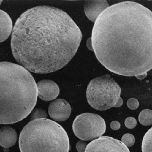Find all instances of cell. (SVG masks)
I'll return each mask as SVG.
<instances>
[{
	"label": "cell",
	"mask_w": 152,
	"mask_h": 152,
	"mask_svg": "<svg viewBox=\"0 0 152 152\" xmlns=\"http://www.w3.org/2000/svg\"><path fill=\"white\" fill-rule=\"evenodd\" d=\"M93 50L107 69L137 76L152 69V12L134 2L109 6L94 23Z\"/></svg>",
	"instance_id": "obj_1"
},
{
	"label": "cell",
	"mask_w": 152,
	"mask_h": 152,
	"mask_svg": "<svg viewBox=\"0 0 152 152\" xmlns=\"http://www.w3.org/2000/svg\"><path fill=\"white\" fill-rule=\"evenodd\" d=\"M82 38L79 28L66 12L39 6L17 19L11 47L21 66L33 73L48 74L62 69L71 61Z\"/></svg>",
	"instance_id": "obj_2"
},
{
	"label": "cell",
	"mask_w": 152,
	"mask_h": 152,
	"mask_svg": "<svg viewBox=\"0 0 152 152\" xmlns=\"http://www.w3.org/2000/svg\"><path fill=\"white\" fill-rule=\"evenodd\" d=\"M0 123L12 124L28 117L38 97L37 83L29 71L12 62L0 64Z\"/></svg>",
	"instance_id": "obj_3"
},
{
	"label": "cell",
	"mask_w": 152,
	"mask_h": 152,
	"mask_svg": "<svg viewBox=\"0 0 152 152\" xmlns=\"http://www.w3.org/2000/svg\"><path fill=\"white\" fill-rule=\"evenodd\" d=\"M21 152H69V138L62 126L47 119L31 121L19 139Z\"/></svg>",
	"instance_id": "obj_4"
},
{
	"label": "cell",
	"mask_w": 152,
	"mask_h": 152,
	"mask_svg": "<svg viewBox=\"0 0 152 152\" xmlns=\"http://www.w3.org/2000/svg\"><path fill=\"white\" fill-rule=\"evenodd\" d=\"M121 88L108 74L94 78L86 90L88 104L99 111H105L116 105L120 98Z\"/></svg>",
	"instance_id": "obj_5"
},
{
	"label": "cell",
	"mask_w": 152,
	"mask_h": 152,
	"mask_svg": "<svg viewBox=\"0 0 152 152\" xmlns=\"http://www.w3.org/2000/svg\"><path fill=\"white\" fill-rule=\"evenodd\" d=\"M73 130L78 138L88 141L102 137L105 133L106 125L104 119L99 115L85 113L75 118Z\"/></svg>",
	"instance_id": "obj_6"
},
{
	"label": "cell",
	"mask_w": 152,
	"mask_h": 152,
	"mask_svg": "<svg viewBox=\"0 0 152 152\" xmlns=\"http://www.w3.org/2000/svg\"><path fill=\"white\" fill-rule=\"evenodd\" d=\"M85 152H130L122 142L107 136H103L88 143Z\"/></svg>",
	"instance_id": "obj_7"
},
{
	"label": "cell",
	"mask_w": 152,
	"mask_h": 152,
	"mask_svg": "<svg viewBox=\"0 0 152 152\" xmlns=\"http://www.w3.org/2000/svg\"><path fill=\"white\" fill-rule=\"evenodd\" d=\"M72 108L69 103L64 99H56L49 104L48 113L55 121L63 122L69 117Z\"/></svg>",
	"instance_id": "obj_8"
},
{
	"label": "cell",
	"mask_w": 152,
	"mask_h": 152,
	"mask_svg": "<svg viewBox=\"0 0 152 152\" xmlns=\"http://www.w3.org/2000/svg\"><path fill=\"white\" fill-rule=\"evenodd\" d=\"M38 96L42 100L48 102L58 96L59 88L56 83L50 80H42L37 83Z\"/></svg>",
	"instance_id": "obj_9"
},
{
	"label": "cell",
	"mask_w": 152,
	"mask_h": 152,
	"mask_svg": "<svg viewBox=\"0 0 152 152\" xmlns=\"http://www.w3.org/2000/svg\"><path fill=\"white\" fill-rule=\"evenodd\" d=\"M109 7V4L105 0L86 1L84 12L88 19L95 23L99 16Z\"/></svg>",
	"instance_id": "obj_10"
},
{
	"label": "cell",
	"mask_w": 152,
	"mask_h": 152,
	"mask_svg": "<svg viewBox=\"0 0 152 152\" xmlns=\"http://www.w3.org/2000/svg\"><path fill=\"white\" fill-rule=\"evenodd\" d=\"M18 140V134L15 130L9 126L2 127L0 130V145L9 148L15 144Z\"/></svg>",
	"instance_id": "obj_11"
},
{
	"label": "cell",
	"mask_w": 152,
	"mask_h": 152,
	"mask_svg": "<svg viewBox=\"0 0 152 152\" xmlns=\"http://www.w3.org/2000/svg\"><path fill=\"white\" fill-rule=\"evenodd\" d=\"M1 42L5 41L13 31L12 20L9 15L4 11L1 10Z\"/></svg>",
	"instance_id": "obj_12"
},
{
	"label": "cell",
	"mask_w": 152,
	"mask_h": 152,
	"mask_svg": "<svg viewBox=\"0 0 152 152\" xmlns=\"http://www.w3.org/2000/svg\"><path fill=\"white\" fill-rule=\"evenodd\" d=\"M142 152H152V127L143 137L142 145Z\"/></svg>",
	"instance_id": "obj_13"
},
{
	"label": "cell",
	"mask_w": 152,
	"mask_h": 152,
	"mask_svg": "<svg viewBox=\"0 0 152 152\" xmlns=\"http://www.w3.org/2000/svg\"><path fill=\"white\" fill-rule=\"evenodd\" d=\"M139 122L144 126L152 125V111L150 109H145L140 113L138 117Z\"/></svg>",
	"instance_id": "obj_14"
},
{
	"label": "cell",
	"mask_w": 152,
	"mask_h": 152,
	"mask_svg": "<svg viewBox=\"0 0 152 152\" xmlns=\"http://www.w3.org/2000/svg\"><path fill=\"white\" fill-rule=\"evenodd\" d=\"M47 117L48 115L45 110L42 109L36 108L31 112L30 120L31 121H33L35 120L47 119Z\"/></svg>",
	"instance_id": "obj_15"
},
{
	"label": "cell",
	"mask_w": 152,
	"mask_h": 152,
	"mask_svg": "<svg viewBox=\"0 0 152 152\" xmlns=\"http://www.w3.org/2000/svg\"><path fill=\"white\" fill-rule=\"evenodd\" d=\"M121 141L127 147H132L134 145L135 142V137L133 135L130 133H126L123 135Z\"/></svg>",
	"instance_id": "obj_16"
},
{
	"label": "cell",
	"mask_w": 152,
	"mask_h": 152,
	"mask_svg": "<svg viewBox=\"0 0 152 152\" xmlns=\"http://www.w3.org/2000/svg\"><path fill=\"white\" fill-rule=\"evenodd\" d=\"M137 125V121L134 118L129 117L127 118L125 120V125L129 129L135 128Z\"/></svg>",
	"instance_id": "obj_17"
},
{
	"label": "cell",
	"mask_w": 152,
	"mask_h": 152,
	"mask_svg": "<svg viewBox=\"0 0 152 152\" xmlns=\"http://www.w3.org/2000/svg\"><path fill=\"white\" fill-rule=\"evenodd\" d=\"M127 105L129 109L134 110L139 107V102L137 99L135 98H130L127 101Z\"/></svg>",
	"instance_id": "obj_18"
},
{
	"label": "cell",
	"mask_w": 152,
	"mask_h": 152,
	"mask_svg": "<svg viewBox=\"0 0 152 152\" xmlns=\"http://www.w3.org/2000/svg\"><path fill=\"white\" fill-rule=\"evenodd\" d=\"M87 146V143L84 140H80L76 144V149L78 152H85Z\"/></svg>",
	"instance_id": "obj_19"
},
{
	"label": "cell",
	"mask_w": 152,
	"mask_h": 152,
	"mask_svg": "<svg viewBox=\"0 0 152 152\" xmlns=\"http://www.w3.org/2000/svg\"><path fill=\"white\" fill-rule=\"evenodd\" d=\"M120 124L117 121H113L111 123V128L114 130H117L120 128Z\"/></svg>",
	"instance_id": "obj_20"
},
{
	"label": "cell",
	"mask_w": 152,
	"mask_h": 152,
	"mask_svg": "<svg viewBox=\"0 0 152 152\" xmlns=\"http://www.w3.org/2000/svg\"><path fill=\"white\" fill-rule=\"evenodd\" d=\"M87 46L88 48L90 50L94 51L93 47H92V44L91 38H89L87 42Z\"/></svg>",
	"instance_id": "obj_21"
},
{
	"label": "cell",
	"mask_w": 152,
	"mask_h": 152,
	"mask_svg": "<svg viewBox=\"0 0 152 152\" xmlns=\"http://www.w3.org/2000/svg\"><path fill=\"white\" fill-rule=\"evenodd\" d=\"M122 104H123V99H122L121 97H120L119 99V100H118V102H117V104H116V105L114 106V107H121L122 105Z\"/></svg>",
	"instance_id": "obj_22"
},
{
	"label": "cell",
	"mask_w": 152,
	"mask_h": 152,
	"mask_svg": "<svg viewBox=\"0 0 152 152\" xmlns=\"http://www.w3.org/2000/svg\"><path fill=\"white\" fill-rule=\"evenodd\" d=\"M147 76V73H144L138 76H135L136 78H137L139 80H142L145 78Z\"/></svg>",
	"instance_id": "obj_23"
}]
</instances>
